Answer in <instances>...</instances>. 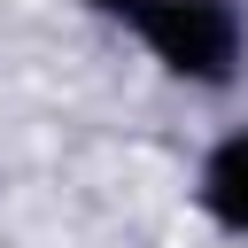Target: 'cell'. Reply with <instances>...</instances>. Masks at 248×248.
<instances>
[{
  "mask_svg": "<svg viewBox=\"0 0 248 248\" xmlns=\"http://www.w3.org/2000/svg\"><path fill=\"white\" fill-rule=\"evenodd\" d=\"M140 31H147L155 62H170L178 78H202V85H217L240 62V16L225 0H155L140 16Z\"/></svg>",
  "mask_w": 248,
  "mask_h": 248,
  "instance_id": "6da1fadb",
  "label": "cell"
},
{
  "mask_svg": "<svg viewBox=\"0 0 248 248\" xmlns=\"http://www.w3.org/2000/svg\"><path fill=\"white\" fill-rule=\"evenodd\" d=\"M202 194H209V209H217L232 232H248V140H225V147L209 155Z\"/></svg>",
  "mask_w": 248,
  "mask_h": 248,
  "instance_id": "7a4b0ae2",
  "label": "cell"
},
{
  "mask_svg": "<svg viewBox=\"0 0 248 248\" xmlns=\"http://www.w3.org/2000/svg\"><path fill=\"white\" fill-rule=\"evenodd\" d=\"M85 8H101V16H132V23H140V16L155 8V0H85Z\"/></svg>",
  "mask_w": 248,
  "mask_h": 248,
  "instance_id": "3957f363",
  "label": "cell"
}]
</instances>
